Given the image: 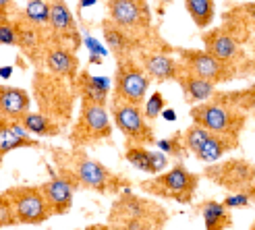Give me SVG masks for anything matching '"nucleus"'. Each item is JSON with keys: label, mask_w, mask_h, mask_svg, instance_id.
I'll return each mask as SVG.
<instances>
[{"label": "nucleus", "mask_w": 255, "mask_h": 230, "mask_svg": "<svg viewBox=\"0 0 255 230\" xmlns=\"http://www.w3.org/2000/svg\"><path fill=\"white\" fill-rule=\"evenodd\" d=\"M92 6V4H96V0H81V6Z\"/></svg>", "instance_id": "nucleus-42"}, {"label": "nucleus", "mask_w": 255, "mask_h": 230, "mask_svg": "<svg viewBox=\"0 0 255 230\" xmlns=\"http://www.w3.org/2000/svg\"><path fill=\"white\" fill-rule=\"evenodd\" d=\"M110 79L106 77H96L87 71H79V75L75 77L73 81V89L77 98H81L83 102H92L98 106H106L108 98H110Z\"/></svg>", "instance_id": "nucleus-19"}, {"label": "nucleus", "mask_w": 255, "mask_h": 230, "mask_svg": "<svg viewBox=\"0 0 255 230\" xmlns=\"http://www.w3.org/2000/svg\"><path fill=\"white\" fill-rule=\"evenodd\" d=\"M203 176L226 189L228 193H245L251 199L255 197V168L247 158H231L220 164H208L203 168Z\"/></svg>", "instance_id": "nucleus-7"}, {"label": "nucleus", "mask_w": 255, "mask_h": 230, "mask_svg": "<svg viewBox=\"0 0 255 230\" xmlns=\"http://www.w3.org/2000/svg\"><path fill=\"white\" fill-rule=\"evenodd\" d=\"M42 65L48 73H52L56 77H62L67 81H75V77L79 75V58H77V52L62 44H56L52 42L46 52H44V58H42Z\"/></svg>", "instance_id": "nucleus-18"}, {"label": "nucleus", "mask_w": 255, "mask_h": 230, "mask_svg": "<svg viewBox=\"0 0 255 230\" xmlns=\"http://www.w3.org/2000/svg\"><path fill=\"white\" fill-rule=\"evenodd\" d=\"M12 25H15V31H17V46L31 62H35V67H37V62H42V58H44L46 48L52 44L50 29L29 23L23 15L12 19Z\"/></svg>", "instance_id": "nucleus-17"}, {"label": "nucleus", "mask_w": 255, "mask_h": 230, "mask_svg": "<svg viewBox=\"0 0 255 230\" xmlns=\"http://www.w3.org/2000/svg\"><path fill=\"white\" fill-rule=\"evenodd\" d=\"M222 206L226 210H235V208H249L251 206V197L245 193H231L228 197L222 199Z\"/></svg>", "instance_id": "nucleus-35"}, {"label": "nucleus", "mask_w": 255, "mask_h": 230, "mask_svg": "<svg viewBox=\"0 0 255 230\" xmlns=\"http://www.w3.org/2000/svg\"><path fill=\"white\" fill-rule=\"evenodd\" d=\"M33 98L37 112L58 122L62 129L71 124L75 98H77L71 81L48 73L46 69H37L33 73Z\"/></svg>", "instance_id": "nucleus-3"}, {"label": "nucleus", "mask_w": 255, "mask_h": 230, "mask_svg": "<svg viewBox=\"0 0 255 230\" xmlns=\"http://www.w3.org/2000/svg\"><path fill=\"white\" fill-rule=\"evenodd\" d=\"M212 98L220 100V102H224V104L233 106V108L245 112V114H249L253 110V106H255V87L249 85L245 89H239V92H216Z\"/></svg>", "instance_id": "nucleus-29"}, {"label": "nucleus", "mask_w": 255, "mask_h": 230, "mask_svg": "<svg viewBox=\"0 0 255 230\" xmlns=\"http://www.w3.org/2000/svg\"><path fill=\"white\" fill-rule=\"evenodd\" d=\"M48 4H50L48 29H50V35H52V42L62 44L77 52L81 46V35L69 4L65 0H50Z\"/></svg>", "instance_id": "nucleus-15"}, {"label": "nucleus", "mask_w": 255, "mask_h": 230, "mask_svg": "<svg viewBox=\"0 0 255 230\" xmlns=\"http://www.w3.org/2000/svg\"><path fill=\"white\" fill-rule=\"evenodd\" d=\"M247 120H249V114L228 106L216 98H210L208 102L191 106V122L193 124L203 126L210 133L237 139V141L241 133L245 131Z\"/></svg>", "instance_id": "nucleus-5"}, {"label": "nucleus", "mask_w": 255, "mask_h": 230, "mask_svg": "<svg viewBox=\"0 0 255 230\" xmlns=\"http://www.w3.org/2000/svg\"><path fill=\"white\" fill-rule=\"evenodd\" d=\"M19 147H40V141L25 131L19 120L0 118V156L4 158Z\"/></svg>", "instance_id": "nucleus-21"}, {"label": "nucleus", "mask_w": 255, "mask_h": 230, "mask_svg": "<svg viewBox=\"0 0 255 230\" xmlns=\"http://www.w3.org/2000/svg\"><path fill=\"white\" fill-rule=\"evenodd\" d=\"M0 46H17V31L10 19H0Z\"/></svg>", "instance_id": "nucleus-34"}, {"label": "nucleus", "mask_w": 255, "mask_h": 230, "mask_svg": "<svg viewBox=\"0 0 255 230\" xmlns=\"http://www.w3.org/2000/svg\"><path fill=\"white\" fill-rule=\"evenodd\" d=\"M21 15L33 25H40V27H48V15H50V4L48 0H29L25 10Z\"/></svg>", "instance_id": "nucleus-30"}, {"label": "nucleus", "mask_w": 255, "mask_h": 230, "mask_svg": "<svg viewBox=\"0 0 255 230\" xmlns=\"http://www.w3.org/2000/svg\"><path fill=\"white\" fill-rule=\"evenodd\" d=\"M197 214L203 218V226L206 230H228L233 228V214L222 206V201L216 199H206L197 203Z\"/></svg>", "instance_id": "nucleus-26"}, {"label": "nucleus", "mask_w": 255, "mask_h": 230, "mask_svg": "<svg viewBox=\"0 0 255 230\" xmlns=\"http://www.w3.org/2000/svg\"><path fill=\"white\" fill-rule=\"evenodd\" d=\"M170 222L168 210L151 197L123 191L108 210V226L112 230H164Z\"/></svg>", "instance_id": "nucleus-2"}, {"label": "nucleus", "mask_w": 255, "mask_h": 230, "mask_svg": "<svg viewBox=\"0 0 255 230\" xmlns=\"http://www.w3.org/2000/svg\"><path fill=\"white\" fill-rule=\"evenodd\" d=\"M160 116H164V118H166V120H176V114H174V110H166V108H164L162 110V114H160Z\"/></svg>", "instance_id": "nucleus-39"}, {"label": "nucleus", "mask_w": 255, "mask_h": 230, "mask_svg": "<svg viewBox=\"0 0 255 230\" xmlns=\"http://www.w3.org/2000/svg\"><path fill=\"white\" fill-rule=\"evenodd\" d=\"M2 193L10 201V208H12V214H15L17 224L40 226L46 220L52 218V212L48 210L40 187L17 185V187H8L6 191H2Z\"/></svg>", "instance_id": "nucleus-10"}, {"label": "nucleus", "mask_w": 255, "mask_h": 230, "mask_svg": "<svg viewBox=\"0 0 255 230\" xmlns=\"http://www.w3.org/2000/svg\"><path fill=\"white\" fill-rule=\"evenodd\" d=\"M102 33H104V40H106V50L110 54H114L117 60L133 58L139 52H143V50L158 48L156 42H154V35H149V37L133 35L129 31L121 29L119 25H114L108 19L102 21Z\"/></svg>", "instance_id": "nucleus-14"}, {"label": "nucleus", "mask_w": 255, "mask_h": 230, "mask_svg": "<svg viewBox=\"0 0 255 230\" xmlns=\"http://www.w3.org/2000/svg\"><path fill=\"white\" fill-rule=\"evenodd\" d=\"M172 48L164 46V48H149L139 52L135 58L137 62L143 67L147 77L156 83H166V81H176L178 71H181V62L176 60V56L170 54Z\"/></svg>", "instance_id": "nucleus-16"}, {"label": "nucleus", "mask_w": 255, "mask_h": 230, "mask_svg": "<svg viewBox=\"0 0 255 230\" xmlns=\"http://www.w3.org/2000/svg\"><path fill=\"white\" fill-rule=\"evenodd\" d=\"M8 226H17V220H15V214H12L10 201L6 199L4 193H0V230Z\"/></svg>", "instance_id": "nucleus-33"}, {"label": "nucleus", "mask_w": 255, "mask_h": 230, "mask_svg": "<svg viewBox=\"0 0 255 230\" xmlns=\"http://www.w3.org/2000/svg\"><path fill=\"white\" fill-rule=\"evenodd\" d=\"M83 230H112L108 224H104V222H100V224H89L87 228H83Z\"/></svg>", "instance_id": "nucleus-38"}, {"label": "nucleus", "mask_w": 255, "mask_h": 230, "mask_svg": "<svg viewBox=\"0 0 255 230\" xmlns=\"http://www.w3.org/2000/svg\"><path fill=\"white\" fill-rule=\"evenodd\" d=\"M112 139V122L106 106H98L81 100L77 120L73 122L69 141L73 147H89Z\"/></svg>", "instance_id": "nucleus-6"}, {"label": "nucleus", "mask_w": 255, "mask_h": 230, "mask_svg": "<svg viewBox=\"0 0 255 230\" xmlns=\"http://www.w3.org/2000/svg\"><path fill=\"white\" fill-rule=\"evenodd\" d=\"M237 147H239L237 139L224 137V135H216V133H208L206 141L201 143V147L193 153V156L203 164H216V162H220L228 151H233Z\"/></svg>", "instance_id": "nucleus-25"}, {"label": "nucleus", "mask_w": 255, "mask_h": 230, "mask_svg": "<svg viewBox=\"0 0 255 230\" xmlns=\"http://www.w3.org/2000/svg\"><path fill=\"white\" fill-rule=\"evenodd\" d=\"M42 191V197L46 201L48 210L52 212V216H65L71 208H73V195L75 191L71 189V185L67 181H62L60 176H52L50 181L37 185Z\"/></svg>", "instance_id": "nucleus-20"}, {"label": "nucleus", "mask_w": 255, "mask_h": 230, "mask_svg": "<svg viewBox=\"0 0 255 230\" xmlns=\"http://www.w3.org/2000/svg\"><path fill=\"white\" fill-rule=\"evenodd\" d=\"M89 62H92V65H100V62H102V56H89Z\"/></svg>", "instance_id": "nucleus-41"}, {"label": "nucleus", "mask_w": 255, "mask_h": 230, "mask_svg": "<svg viewBox=\"0 0 255 230\" xmlns=\"http://www.w3.org/2000/svg\"><path fill=\"white\" fill-rule=\"evenodd\" d=\"M10 75H12V67H2L0 69V79H8Z\"/></svg>", "instance_id": "nucleus-40"}, {"label": "nucleus", "mask_w": 255, "mask_h": 230, "mask_svg": "<svg viewBox=\"0 0 255 230\" xmlns=\"http://www.w3.org/2000/svg\"><path fill=\"white\" fill-rule=\"evenodd\" d=\"M19 122L23 124V129L35 139H40V137H58L60 131H62V126L58 122L44 116L42 112H31V110L25 112L23 116L19 118Z\"/></svg>", "instance_id": "nucleus-27"}, {"label": "nucleus", "mask_w": 255, "mask_h": 230, "mask_svg": "<svg viewBox=\"0 0 255 230\" xmlns=\"http://www.w3.org/2000/svg\"><path fill=\"white\" fill-rule=\"evenodd\" d=\"M50 156L56 166V176L67 181L73 191L87 189L100 195H119L131 189V181L112 172L108 166L94 160L83 147L50 149Z\"/></svg>", "instance_id": "nucleus-1"}, {"label": "nucleus", "mask_w": 255, "mask_h": 230, "mask_svg": "<svg viewBox=\"0 0 255 230\" xmlns=\"http://www.w3.org/2000/svg\"><path fill=\"white\" fill-rule=\"evenodd\" d=\"M108 21L139 37L151 33V8L147 0H106Z\"/></svg>", "instance_id": "nucleus-11"}, {"label": "nucleus", "mask_w": 255, "mask_h": 230, "mask_svg": "<svg viewBox=\"0 0 255 230\" xmlns=\"http://www.w3.org/2000/svg\"><path fill=\"white\" fill-rule=\"evenodd\" d=\"M139 191H143L147 197H160L176 203H187L193 201L197 187H199V174L191 172L183 162H176L168 170L156 174L149 181H141L137 185Z\"/></svg>", "instance_id": "nucleus-4"}, {"label": "nucleus", "mask_w": 255, "mask_h": 230, "mask_svg": "<svg viewBox=\"0 0 255 230\" xmlns=\"http://www.w3.org/2000/svg\"><path fill=\"white\" fill-rule=\"evenodd\" d=\"M172 52L176 54V60L181 62V67L189 73H193L201 79H206L214 85H222L233 81L237 73L233 69H228L222 65L220 60H216L212 54H208L206 50L197 48H172Z\"/></svg>", "instance_id": "nucleus-12"}, {"label": "nucleus", "mask_w": 255, "mask_h": 230, "mask_svg": "<svg viewBox=\"0 0 255 230\" xmlns=\"http://www.w3.org/2000/svg\"><path fill=\"white\" fill-rule=\"evenodd\" d=\"M201 42H203V50H206L208 54H212L216 60H220L228 69H233L237 75H241V69L251 71V60L247 58L245 50L222 27H214V29L203 31Z\"/></svg>", "instance_id": "nucleus-13"}, {"label": "nucleus", "mask_w": 255, "mask_h": 230, "mask_svg": "<svg viewBox=\"0 0 255 230\" xmlns=\"http://www.w3.org/2000/svg\"><path fill=\"white\" fill-rule=\"evenodd\" d=\"M31 96L23 87L0 85V118L19 120L25 112H29Z\"/></svg>", "instance_id": "nucleus-22"}, {"label": "nucleus", "mask_w": 255, "mask_h": 230, "mask_svg": "<svg viewBox=\"0 0 255 230\" xmlns=\"http://www.w3.org/2000/svg\"><path fill=\"white\" fill-rule=\"evenodd\" d=\"M10 6H12V0H0V19H8Z\"/></svg>", "instance_id": "nucleus-37"}, {"label": "nucleus", "mask_w": 255, "mask_h": 230, "mask_svg": "<svg viewBox=\"0 0 255 230\" xmlns=\"http://www.w3.org/2000/svg\"><path fill=\"white\" fill-rule=\"evenodd\" d=\"M0 166H2V156H0Z\"/></svg>", "instance_id": "nucleus-43"}, {"label": "nucleus", "mask_w": 255, "mask_h": 230, "mask_svg": "<svg viewBox=\"0 0 255 230\" xmlns=\"http://www.w3.org/2000/svg\"><path fill=\"white\" fill-rule=\"evenodd\" d=\"M125 158L133 168L141 170L145 174H160L168 168V158L162 151H151L147 147H127Z\"/></svg>", "instance_id": "nucleus-23"}, {"label": "nucleus", "mask_w": 255, "mask_h": 230, "mask_svg": "<svg viewBox=\"0 0 255 230\" xmlns=\"http://www.w3.org/2000/svg\"><path fill=\"white\" fill-rule=\"evenodd\" d=\"M151 79L137 58H123L117 60V73H114V100H121L131 106H143L147 98V89Z\"/></svg>", "instance_id": "nucleus-9"}, {"label": "nucleus", "mask_w": 255, "mask_h": 230, "mask_svg": "<svg viewBox=\"0 0 255 230\" xmlns=\"http://www.w3.org/2000/svg\"><path fill=\"white\" fill-rule=\"evenodd\" d=\"M185 8L197 29H208L216 19V0H185Z\"/></svg>", "instance_id": "nucleus-28"}, {"label": "nucleus", "mask_w": 255, "mask_h": 230, "mask_svg": "<svg viewBox=\"0 0 255 230\" xmlns=\"http://www.w3.org/2000/svg\"><path fill=\"white\" fill-rule=\"evenodd\" d=\"M143 104H145L143 106V116L149 122V120H156L162 114V110L166 108V100H164V96L160 92H154L147 98V102H143Z\"/></svg>", "instance_id": "nucleus-32"}, {"label": "nucleus", "mask_w": 255, "mask_h": 230, "mask_svg": "<svg viewBox=\"0 0 255 230\" xmlns=\"http://www.w3.org/2000/svg\"><path fill=\"white\" fill-rule=\"evenodd\" d=\"M83 44L89 48V52H92L94 56H102L104 58L106 54H108V50L104 48V44H100L96 37H92V35H87V37H83Z\"/></svg>", "instance_id": "nucleus-36"}, {"label": "nucleus", "mask_w": 255, "mask_h": 230, "mask_svg": "<svg viewBox=\"0 0 255 230\" xmlns=\"http://www.w3.org/2000/svg\"><path fill=\"white\" fill-rule=\"evenodd\" d=\"M176 83L181 85L183 94H185V102L191 106L195 104H201V102H208L214 94H216V85L201 79V77L189 73L181 67V71H178V77H176Z\"/></svg>", "instance_id": "nucleus-24"}, {"label": "nucleus", "mask_w": 255, "mask_h": 230, "mask_svg": "<svg viewBox=\"0 0 255 230\" xmlns=\"http://www.w3.org/2000/svg\"><path fill=\"white\" fill-rule=\"evenodd\" d=\"M156 145L160 147L162 153H168L170 158H174L176 162H181L185 156H187V149L183 145V131L174 133L172 137L168 139H160V141H156Z\"/></svg>", "instance_id": "nucleus-31"}, {"label": "nucleus", "mask_w": 255, "mask_h": 230, "mask_svg": "<svg viewBox=\"0 0 255 230\" xmlns=\"http://www.w3.org/2000/svg\"><path fill=\"white\" fill-rule=\"evenodd\" d=\"M110 114L114 118L117 129L125 137L127 147H145V145L156 143L154 129H151L149 122L145 120L141 106H131V104H125V102L112 98Z\"/></svg>", "instance_id": "nucleus-8"}]
</instances>
